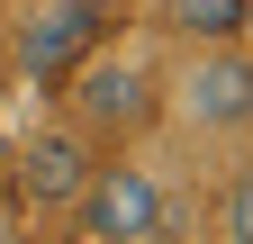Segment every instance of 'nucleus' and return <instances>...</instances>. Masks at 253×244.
Listing matches in <instances>:
<instances>
[{"mask_svg":"<svg viewBox=\"0 0 253 244\" xmlns=\"http://www.w3.org/2000/svg\"><path fill=\"white\" fill-rule=\"evenodd\" d=\"M217 244H253V181H244V163L217 181Z\"/></svg>","mask_w":253,"mask_h":244,"instance_id":"7","label":"nucleus"},{"mask_svg":"<svg viewBox=\"0 0 253 244\" xmlns=\"http://www.w3.org/2000/svg\"><path fill=\"white\" fill-rule=\"evenodd\" d=\"M163 226H172V181L154 163L118 154V163L82 172V190H73V235L82 244H154Z\"/></svg>","mask_w":253,"mask_h":244,"instance_id":"2","label":"nucleus"},{"mask_svg":"<svg viewBox=\"0 0 253 244\" xmlns=\"http://www.w3.org/2000/svg\"><path fill=\"white\" fill-rule=\"evenodd\" d=\"M154 90H163V81H154L136 54H100V45H90L73 64V118L90 136H136L154 118Z\"/></svg>","mask_w":253,"mask_h":244,"instance_id":"4","label":"nucleus"},{"mask_svg":"<svg viewBox=\"0 0 253 244\" xmlns=\"http://www.w3.org/2000/svg\"><path fill=\"white\" fill-rule=\"evenodd\" d=\"M154 109H163L190 145H226L235 154L244 118H253V64H244V45H190L181 73L154 90Z\"/></svg>","mask_w":253,"mask_h":244,"instance_id":"1","label":"nucleus"},{"mask_svg":"<svg viewBox=\"0 0 253 244\" xmlns=\"http://www.w3.org/2000/svg\"><path fill=\"white\" fill-rule=\"evenodd\" d=\"M100 27H109V0H27L18 27H9V64L54 81V73H73L100 45Z\"/></svg>","mask_w":253,"mask_h":244,"instance_id":"3","label":"nucleus"},{"mask_svg":"<svg viewBox=\"0 0 253 244\" xmlns=\"http://www.w3.org/2000/svg\"><path fill=\"white\" fill-rule=\"evenodd\" d=\"M181 45H244V0H163Z\"/></svg>","mask_w":253,"mask_h":244,"instance_id":"6","label":"nucleus"},{"mask_svg":"<svg viewBox=\"0 0 253 244\" xmlns=\"http://www.w3.org/2000/svg\"><path fill=\"white\" fill-rule=\"evenodd\" d=\"M82 172H90L82 136H27V145H18V190L37 199V208H73Z\"/></svg>","mask_w":253,"mask_h":244,"instance_id":"5","label":"nucleus"}]
</instances>
